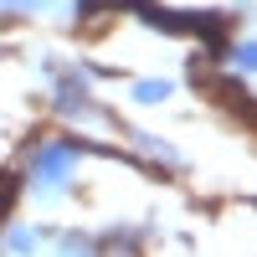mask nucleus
Returning <instances> with one entry per match:
<instances>
[{
	"instance_id": "1",
	"label": "nucleus",
	"mask_w": 257,
	"mask_h": 257,
	"mask_svg": "<svg viewBox=\"0 0 257 257\" xmlns=\"http://www.w3.org/2000/svg\"><path fill=\"white\" fill-rule=\"evenodd\" d=\"M72 175H77V149L67 139H36L21 160V185L31 196H57L72 185Z\"/></svg>"
},
{
	"instance_id": "2",
	"label": "nucleus",
	"mask_w": 257,
	"mask_h": 257,
	"mask_svg": "<svg viewBox=\"0 0 257 257\" xmlns=\"http://www.w3.org/2000/svg\"><path fill=\"white\" fill-rule=\"evenodd\" d=\"M41 6H47V0H0V11H26V16L41 11Z\"/></svg>"
}]
</instances>
